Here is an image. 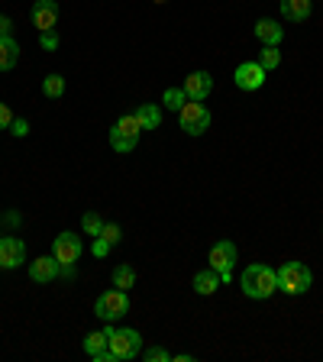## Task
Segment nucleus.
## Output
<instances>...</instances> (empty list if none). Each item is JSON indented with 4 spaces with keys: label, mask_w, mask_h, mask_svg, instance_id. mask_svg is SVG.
<instances>
[{
    "label": "nucleus",
    "mask_w": 323,
    "mask_h": 362,
    "mask_svg": "<svg viewBox=\"0 0 323 362\" xmlns=\"http://www.w3.org/2000/svg\"><path fill=\"white\" fill-rule=\"evenodd\" d=\"M240 285H242V295L246 297H252V301H265V297H272L278 291V272L262 265V262H252V265L242 269Z\"/></svg>",
    "instance_id": "1"
},
{
    "label": "nucleus",
    "mask_w": 323,
    "mask_h": 362,
    "mask_svg": "<svg viewBox=\"0 0 323 362\" xmlns=\"http://www.w3.org/2000/svg\"><path fill=\"white\" fill-rule=\"evenodd\" d=\"M310 285H314V275H310V269L304 262L288 259L278 269V291H285V295H304Z\"/></svg>",
    "instance_id": "2"
},
{
    "label": "nucleus",
    "mask_w": 323,
    "mask_h": 362,
    "mask_svg": "<svg viewBox=\"0 0 323 362\" xmlns=\"http://www.w3.org/2000/svg\"><path fill=\"white\" fill-rule=\"evenodd\" d=\"M103 334H107V349H110L117 359H136L139 349H142V336L136 330H113L110 324L103 327Z\"/></svg>",
    "instance_id": "3"
},
{
    "label": "nucleus",
    "mask_w": 323,
    "mask_h": 362,
    "mask_svg": "<svg viewBox=\"0 0 323 362\" xmlns=\"http://www.w3.org/2000/svg\"><path fill=\"white\" fill-rule=\"evenodd\" d=\"M139 133H142V123L136 120V113H126V117H120V120L113 123L110 146L117 149V152H133L139 142Z\"/></svg>",
    "instance_id": "4"
},
{
    "label": "nucleus",
    "mask_w": 323,
    "mask_h": 362,
    "mask_svg": "<svg viewBox=\"0 0 323 362\" xmlns=\"http://www.w3.org/2000/svg\"><path fill=\"white\" fill-rule=\"evenodd\" d=\"M236 259H240V249L233 240H220L210 246V269L220 275V281L233 279V269H236Z\"/></svg>",
    "instance_id": "5"
},
{
    "label": "nucleus",
    "mask_w": 323,
    "mask_h": 362,
    "mask_svg": "<svg viewBox=\"0 0 323 362\" xmlns=\"http://www.w3.org/2000/svg\"><path fill=\"white\" fill-rule=\"evenodd\" d=\"M178 123H181V130H185L188 136H201V133L210 130V110H207L201 101H191L178 110Z\"/></svg>",
    "instance_id": "6"
},
{
    "label": "nucleus",
    "mask_w": 323,
    "mask_h": 362,
    "mask_svg": "<svg viewBox=\"0 0 323 362\" xmlns=\"http://www.w3.org/2000/svg\"><path fill=\"white\" fill-rule=\"evenodd\" d=\"M126 311H129V297H126V291H123V288L103 291V295L97 297V304H94V314L101 317V320H107V324L120 320Z\"/></svg>",
    "instance_id": "7"
},
{
    "label": "nucleus",
    "mask_w": 323,
    "mask_h": 362,
    "mask_svg": "<svg viewBox=\"0 0 323 362\" xmlns=\"http://www.w3.org/2000/svg\"><path fill=\"white\" fill-rule=\"evenodd\" d=\"M52 256L58 259V265H74V262L81 259V240H78V233H58L56 246H52Z\"/></svg>",
    "instance_id": "8"
},
{
    "label": "nucleus",
    "mask_w": 323,
    "mask_h": 362,
    "mask_svg": "<svg viewBox=\"0 0 323 362\" xmlns=\"http://www.w3.org/2000/svg\"><path fill=\"white\" fill-rule=\"evenodd\" d=\"M26 259V242L17 236H3L0 240V269H19Z\"/></svg>",
    "instance_id": "9"
},
{
    "label": "nucleus",
    "mask_w": 323,
    "mask_h": 362,
    "mask_svg": "<svg viewBox=\"0 0 323 362\" xmlns=\"http://www.w3.org/2000/svg\"><path fill=\"white\" fill-rule=\"evenodd\" d=\"M236 88L240 91H258L262 84H265V68L258 65V62H240V68H236Z\"/></svg>",
    "instance_id": "10"
},
{
    "label": "nucleus",
    "mask_w": 323,
    "mask_h": 362,
    "mask_svg": "<svg viewBox=\"0 0 323 362\" xmlns=\"http://www.w3.org/2000/svg\"><path fill=\"white\" fill-rule=\"evenodd\" d=\"M181 91H185L188 101H201L204 104L207 97H210V91H213V78L207 72H194V74H188V78H185Z\"/></svg>",
    "instance_id": "11"
},
{
    "label": "nucleus",
    "mask_w": 323,
    "mask_h": 362,
    "mask_svg": "<svg viewBox=\"0 0 323 362\" xmlns=\"http://www.w3.org/2000/svg\"><path fill=\"white\" fill-rule=\"evenodd\" d=\"M33 26L39 33H49V29L58 26V3L56 0H36L33 3Z\"/></svg>",
    "instance_id": "12"
},
{
    "label": "nucleus",
    "mask_w": 323,
    "mask_h": 362,
    "mask_svg": "<svg viewBox=\"0 0 323 362\" xmlns=\"http://www.w3.org/2000/svg\"><path fill=\"white\" fill-rule=\"evenodd\" d=\"M29 279L36 281V285L56 281L58 279V259L56 256H39V259H33V265H29Z\"/></svg>",
    "instance_id": "13"
},
{
    "label": "nucleus",
    "mask_w": 323,
    "mask_h": 362,
    "mask_svg": "<svg viewBox=\"0 0 323 362\" xmlns=\"http://www.w3.org/2000/svg\"><path fill=\"white\" fill-rule=\"evenodd\" d=\"M256 36L262 46H278L281 39H285V29L278 26L275 19H258L256 23Z\"/></svg>",
    "instance_id": "14"
},
{
    "label": "nucleus",
    "mask_w": 323,
    "mask_h": 362,
    "mask_svg": "<svg viewBox=\"0 0 323 362\" xmlns=\"http://www.w3.org/2000/svg\"><path fill=\"white\" fill-rule=\"evenodd\" d=\"M310 3L314 0H281V13H285L291 23H304L310 17Z\"/></svg>",
    "instance_id": "15"
},
{
    "label": "nucleus",
    "mask_w": 323,
    "mask_h": 362,
    "mask_svg": "<svg viewBox=\"0 0 323 362\" xmlns=\"http://www.w3.org/2000/svg\"><path fill=\"white\" fill-rule=\"evenodd\" d=\"M19 58V46L13 36H0V72H10Z\"/></svg>",
    "instance_id": "16"
},
{
    "label": "nucleus",
    "mask_w": 323,
    "mask_h": 362,
    "mask_svg": "<svg viewBox=\"0 0 323 362\" xmlns=\"http://www.w3.org/2000/svg\"><path fill=\"white\" fill-rule=\"evenodd\" d=\"M220 285H223V281H220V275H217L213 269L197 272V275H194V291H197V295H213Z\"/></svg>",
    "instance_id": "17"
},
{
    "label": "nucleus",
    "mask_w": 323,
    "mask_h": 362,
    "mask_svg": "<svg viewBox=\"0 0 323 362\" xmlns=\"http://www.w3.org/2000/svg\"><path fill=\"white\" fill-rule=\"evenodd\" d=\"M136 120L142 123V130H156L158 123H162V113H158L156 104H142L136 110Z\"/></svg>",
    "instance_id": "18"
},
{
    "label": "nucleus",
    "mask_w": 323,
    "mask_h": 362,
    "mask_svg": "<svg viewBox=\"0 0 323 362\" xmlns=\"http://www.w3.org/2000/svg\"><path fill=\"white\" fill-rule=\"evenodd\" d=\"M113 285H117V288H123V291H129L133 285H136V269H133V265H126V262H123V265H117V269H113Z\"/></svg>",
    "instance_id": "19"
},
{
    "label": "nucleus",
    "mask_w": 323,
    "mask_h": 362,
    "mask_svg": "<svg viewBox=\"0 0 323 362\" xmlns=\"http://www.w3.org/2000/svg\"><path fill=\"white\" fill-rule=\"evenodd\" d=\"M103 349H107V334H103V330H101V334H88V336H84V353H88V356H101Z\"/></svg>",
    "instance_id": "20"
},
{
    "label": "nucleus",
    "mask_w": 323,
    "mask_h": 362,
    "mask_svg": "<svg viewBox=\"0 0 323 362\" xmlns=\"http://www.w3.org/2000/svg\"><path fill=\"white\" fill-rule=\"evenodd\" d=\"M258 65L265 68V72L281 65V52H278V46H262V52H258Z\"/></svg>",
    "instance_id": "21"
},
{
    "label": "nucleus",
    "mask_w": 323,
    "mask_h": 362,
    "mask_svg": "<svg viewBox=\"0 0 323 362\" xmlns=\"http://www.w3.org/2000/svg\"><path fill=\"white\" fill-rule=\"evenodd\" d=\"M42 94L52 97V101L62 97V94H65V78H62V74H46V81H42Z\"/></svg>",
    "instance_id": "22"
},
{
    "label": "nucleus",
    "mask_w": 323,
    "mask_h": 362,
    "mask_svg": "<svg viewBox=\"0 0 323 362\" xmlns=\"http://www.w3.org/2000/svg\"><path fill=\"white\" fill-rule=\"evenodd\" d=\"M162 104H165L168 110H181V107L188 104V97H185V91H181V88H168L165 97H162Z\"/></svg>",
    "instance_id": "23"
},
{
    "label": "nucleus",
    "mask_w": 323,
    "mask_h": 362,
    "mask_svg": "<svg viewBox=\"0 0 323 362\" xmlns=\"http://www.w3.org/2000/svg\"><path fill=\"white\" fill-rule=\"evenodd\" d=\"M81 227H84V233H88V236H101V230H103L101 214H84L81 217Z\"/></svg>",
    "instance_id": "24"
},
{
    "label": "nucleus",
    "mask_w": 323,
    "mask_h": 362,
    "mask_svg": "<svg viewBox=\"0 0 323 362\" xmlns=\"http://www.w3.org/2000/svg\"><path fill=\"white\" fill-rule=\"evenodd\" d=\"M146 362H172V353H168L165 346H149L146 353H142Z\"/></svg>",
    "instance_id": "25"
},
{
    "label": "nucleus",
    "mask_w": 323,
    "mask_h": 362,
    "mask_svg": "<svg viewBox=\"0 0 323 362\" xmlns=\"http://www.w3.org/2000/svg\"><path fill=\"white\" fill-rule=\"evenodd\" d=\"M101 240H107V242H110V246H117V242L123 240V230H120V227H117V223H103Z\"/></svg>",
    "instance_id": "26"
},
{
    "label": "nucleus",
    "mask_w": 323,
    "mask_h": 362,
    "mask_svg": "<svg viewBox=\"0 0 323 362\" xmlns=\"http://www.w3.org/2000/svg\"><path fill=\"white\" fill-rule=\"evenodd\" d=\"M39 42H42V49H58L56 29H49V33H39Z\"/></svg>",
    "instance_id": "27"
},
{
    "label": "nucleus",
    "mask_w": 323,
    "mask_h": 362,
    "mask_svg": "<svg viewBox=\"0 0 323 362\" xmlns=\"http://www.w3.org/2000/svg\"><path fill=\"white\" fill-rule=\"evenodd\" d=\"M10 133H13V136H26V133H29V123L19 120V117H13V123H10Z\"/></svg>",
    "instance_id": "28"
},
{
    "label": "nucleus",
    "mask_w": 323,
    "mask_h": 362,
    "mask_svg": "<svg viewBox=\"0 0 323 362\" xmlns=\"http://www.w3.org/2000/svg\"><path fill=\"white\" fill-rule=\"evenodd\" d=\"M10 123H13V110L7 104H0V130H10Z\"/></svg>",
    "instance_id": "29"
},
{
    "label": "nucleus",
    "mask_w": 323,
    "mask_h": 362,
    "mask_svg": "<svg viewBox=\"0 0 323 362\" xmlns=\"http://www.w3.org/2000/svg\"><path fill=\"white\" fill-rule=\"evenodd\" d=\"M91 252H94V256H107V252H110V242H107V240H101V236H94Z\"/></svg>",
    "instance_id": "30"
},
{
    "label": "nucleus",
    "mask_w": 323,
    "mask_h": 362,
    "mask_svg": "<svg viewBox=\"0 0 323 362\" xmlns=\"http://www.w3.org/2000/svg\"><path fill=\"white\" fill-rule=\"evenodd\" d=\"M0 36H13V19L0 13Z\"/></svg>",
    "instance_id": "31"
},
{
    "label": "nucleus",
    "mask_w": 323,
    "mask_h": 362,
    "mask_svg": "<svg viewBox=\"0 0 323 362\" xmlns=\"http://www.w3.org/2000/svg\"><path fill=\"white\" fill-rule=\"evenodd\" d=\"M58 279H74V265H58Z\"/></svg>",
    "instance_id": "32"
},
{
    "label": "nucleus",
    "mask_w": 323,
    "mask_h": 362,
    "mask_svg": "<svg viewBox=\"0 0 323 362\" xmlns=\"http://www.w3.org/2000/svg\"><path fill=\"white\" fill-rule=\"evenodd\" d=\"M0 220H3V214H0Z\"/></svg>",
    "instance_id": "33"
}]
</instances>
